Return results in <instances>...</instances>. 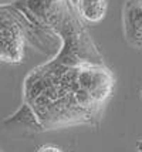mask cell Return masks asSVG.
<instances>
[{"label": "cell", "instance_id": "obj_1", "mask_svg": "<svg viewBox=\"0 0 142 152\" xmlns=\"http://www.w3.org/2000/svg\"><path fill=\"white\" fill-rule=\"evenodd\" d=\"M24 56V31L12 14L1 7V60L20 63Z\"/></svg>", "mask_w": 142, "mask_h": 152}, {"label": "cell", "instance_id": "obj_2", "mask_svg": "<svg viewBox=\"0 0 142 152\" xmlns=\"http://www.w3.org/2000/svg\"><path fill=\"white\" fill-rule=\"evenodd\" d=\"M125 39L134 47L142 48V0H131L124 9Z\"/></svg>", "mask_w": 142, "mask_h": 152}, {"label": "cell", "instance_id": "obj_3", "mask_svg": "<svg viewBox=\"0 0 142 152\" xmlns=\"http://www.w3.org/2000/svg\"><path fill=\"white\" fill-rule=\"evenodd\" d=\"M77 14L88 23H98L105 17L108 0H70Z\"/></svg>", "mask_w": 142, "mask_h": 152}, {"label": "cell", "instance_id": "obj_4", "mask_svg": "<svg viewBox=\"0 0 142 152\" xmlns=\"http://www.w3.org/2000/svg\"><path fill=\"white\" fill-rule=\"evenodd\" d=\"M17 124V125H23V126H28V128H34V129H40L43 128V124H41L39 115L36 114L34 108L30 104H24L21 107L17 113L12 115L10 118H7L4 121V124Z\"/></svg>", "mask_w": 142, "mask_h": 152}, {"label": "cell", "instance_id": "obj_5", "mask_svg": "<svg viewBox=\"0 0 142 152\" xmlns=\"http://www.w3.org/2000/svg\"><path fill=\"white\" fill-rule=\"evenodd\" d=\"M39 152H63L60 148L57 146H53V145H46V146H41Z\"/></svg>", "mask_w": 142, "mask_h": 152}, {"label": "cell", "instance_id": "obj_6", "mask_svg": "<svg viewBox=\"0 0 142 152\" xmlns=\"http://www.w3.org/2000/svg\"><path fill=\"white\" fill-rule=\"evenodd\" d=\"M138 149L142 152V142H139V144H138Z\"/></svg>", "mask_w": 142, "mask_h": 152}]
</instances>
